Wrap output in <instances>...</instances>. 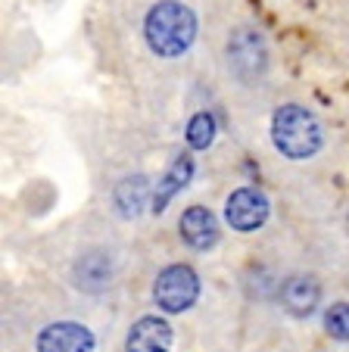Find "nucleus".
<instances>
[{"label":"nucleus","mask_w":349,"mask_h":352,"mask_svg":"<svg viewBox=\"0 0 349 352\" xmlns=\"http://www.w3.org/2000/svg\"><path fill=\"white\" fill-rule=\"evenodd\" d=\"M171 324L159 315H144L131 324L125 337V352H169L171 349Z\"/></svg>","instance_id":"obj_7"},{"label":"nucleus","mask_w":349,"mask_h":352,"mask_svg":"<svg viewBox=\"0 0 349 352\" xmlns=\"http://www.w3.org/2000/svg\"><path fill=\"white\" fill-rule=\"evenodd\" d=\"M228 69L240 85H259L268 72V47L265 38L250 25H240L228 38Z\"/></svg>","instance_id":"obj_3"},{"label":"nucleus","mask_w":349,"mask_h":352,"mask_svg":"<svg viewBox=\"0 0 349 352\" xmlns=\"http://www.w3.org/2000/svg\"><path fill=\"white\" fill-rule=\"evenodd\" d=\"M324 331L334 340H349V302H334V306L324 312Z\"/></svg>","instance_id":"obj_14"},{"label":"nucleus","mask_w":349,"mask_h":352,"mask_svg":"<svg viewBox=\"0 0 349 352\" xmlns=\"http://www.w3.org/2000/svg\"><path fill=\"white\" fill-rule=\"evenodd\" d=\"M215 116L212 113H197L191 122H187V144L193 146V150H206V146H212V140H215Z\"/></svg>","instance_id":"obj_13"},{"label":"nucleus","mask_w":349,"mask_h":352,"mask_svg":"<svg viewBox=\"0 0 349 352\" xmlns=\"http://www.w3.org/2000/svg\"><path fill=\"white\" fill-rule=\"evenodd\" d=\"M271 144L287 160H312L324 146V128L312 109L287 103L271 116Z\"/></svg>","instance_id":"obj_2"},{"label":"nucleus","mask_w":349,"mask_h":352,"mask_svg":"<svg viewBox=\"0 0 349 352\" xmlns=\"http://www.w3.org/2000/svg\"><path fill=\"white\" fill-rule=\"evenodd\" d=\"M112 280V262L106 253H85L78 262H75V284L81 287V290H103L106 284Z\"/></svg>","instance_id":"obj_12"},{"label":"nucleus","mask_w":349,"mask_h":352,"mask_svg":"<svg viewBox=\"0 0 349 352\" xmlns=\"http://www.w3.org/2000/svg\"><path fill=\"white\" fill-rule=\"evenodd\" d=\"M321 302V287L312 274H293L281 284V306L293 318H309Z\"/></svg>","instance_id":"obj_9"},{"label":"nucleus","mask_w":349,"mask_h":352,"mask_svg":"<svg viewBox=\"0 0 349 352\" xmlns=\"http://www.w3.org/2000/svg\"><path fill=\"white\" fill-rule=\"evenodd\" d=\"M193 178V156L191 153H178L175 160H171V166L165 168V175L156 181V190H153V212H165V206H169L171 199L178 197L181 190H184L187 184H191Z\"/></svg>","instance_id":"obj_10"},{"label":"nucleus","mask_w":349,"mask_h":352,"mask_svg":"<svg viewBox=\"0 0 349 352\" xmlns=\"http://www.w3.org/2000/svg\"><path fill=\"white\" fill-rule=\"evenodd\" d=\"M346 228H349V215H346Z\"/></svg>","instance_id":"obj_15"},{"label":"nucleus","mask_w":349,"mask_h":352,"mask_svg":"<svg viewBox=\"0 0 349 352\" xmlns=\"http://www.w3.org/2000/svg\"><path fill=\"white\" fill-rule=\"evenodd\" d=\"M153 299L156 306L169 315L187 312L200 299V278L191 265H169L156 274L153 284Z\"/></svg>","instance_id":"obj_4"},{"label":"nucleus","mask_w":349,"mask_h":352,"mask_svg":"<svg viewBox=\"0 0 349 352\" xmlns=\"http://www.w3.org/2000/svg\"><path fill=\"white\" fill-rule=\"evenodd\" d=\"M268 212H271L268 197L262 190H256V187H237L224 203V221L240 234L259 231L268 221Z\"/></svg>","instance_id":"obj_5"},{"label":"nucleus","mask_w":349,"mask_h":352,"mask_svg":"<svg viewBox=\"0 0 349 352\" xmlns=\"http://www.w3.org/2000/svg\"><path fill=\"white\" fill-rule=\"evenodd\" d=\"M112 203H116V212L122 219H138L147 209V203L153 206V193H150V181L144 175H131V178H122L112 190Z\"/></svg>","instance_id":"obj_11"},{"label":"nucleus","mask_w":349,"mask_h":352,"mask_svg":"<svg viewBox=\"0 0 349 352\" xmlns=\"http://www.w3.org/2000/svg\"><path fill=\"white\" fill-rule=\"evenodd\" d=\"M178 234L181 240H184L191 250H200V253H206V250H212V246L218 243V219L209 212L206 206H191L181 212V221H178Z\"/></svg>","instance_id":"obj_8"},{"label":"nucleus","mask_w":349,"mask_h":352,"mask_svg":"<svg viewBox=\"0 0 349 352\" xmlns=\"http://www.w3.org/2000/svg\"><path fill=\"white\" fill-rule=\"evenodd\" d=\"M97 340L78 321H56V324H47L44 331L34 340V349L38 352H94Z\"/></svg>","instance_id":"obj_6"},{"label":"nucleus","mask_w":349,"mask_h":352,"mask_svg":"<svg viewBox=\"0 0 349 352\" xmlns=\"http://www.w3.org/2000/svg\"><path fill=\"white\" fill-rule=\"evenodd\" d=\"M144 41L159 60H178L197 41V16L181 0H159L144 19Z\"/></svg>","instance_id":"obj_1"}]
</instances>
